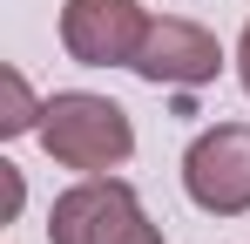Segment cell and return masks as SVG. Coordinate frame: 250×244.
I'll return each instance as SVG.
<instances>
[{
	"mask_svg": "<svg viewBox=\"0 0 250 244\" xmlns=\"http://www.w3.org/2000/svg\"><path fill=\"white\" fill-rule=\"evenodd\" d=\"M41 116H47V102L27 88L21 68H7L0 75V136H27V129H41Z\"/></svg>",
	"mask_w": 250,
	"mask_h": 244,
	"instance_id": "cell-6",
	"label": "cell"
},
{
	"mask_svg": "<svg viewBox=\"0 0 250 244\" xmlns=\"http://www.w3.org/2000/svg\"><path fill=\"white\" fill-rule=\"evenodd\" d=\"M237 81H244V95H250V21H244V41H237Z\"/></svg>",
	"mask_w": 250,
	"mask_h": 244,
	"instance_id": "cell-7",
	"label": "cell"
},
{
	"mask_svg": "<svg viewBox=\"0 0 250 244\" xmlns=\"http://www.w3.org/2000/svg\"><path fill=\"white\" fill-rule=\"evenodd\" d=\"M47 244H163V224H149L122 176H82L47 210Z\"/></svg>",
	"mask_w": 250,
	"mask_h": 244,
	"instance_id": "cell-2",
	"label": "cell"
},
{
	"mask_svg": "<svg viewBox=\"0 0 250 244\" xmlns=\"http://www.w3.org/2000/svg\"><path fill=\"white\" fill-rule=\"evenodd\" d=\"M183 190L209 217H244L250 210V122H209L183 149Z\"/></svg>",
	"mask_w": 250,
	"mask_h": 244,
	"instance_id": "cell-3",
	"label": "cell"
},
{
	"mask_svg": "<svg viewBox=\"0 0 250 244\" xmlns=\"http://www.w3.org/2000/svg\"><path fill=\"white\" fill-rule=\"evenodd\" d=\"M216 68H223L216 34L196 27V21H183V14L149 21V34L135 48V75L156 81V88H203V81H216Z\"/></svg>",
	"mask_w": 250,
	"mask_h": 244,
	"instance_id": "cell-5",
	"label": "cell"
},
{
	"mask_svg": "<svg viewBox=\"0 0 250 244\" xmlns=\"http://www.w3.org/2000/svg\"><path fill=\"white\" fill-rule=\"evenodd\" d=\"M41 143L61 170H82V176H108L135 156V122H128L122 102L95 95V88H61L47 95L41 116Z\"/></svg>",
	"mask_w": 250,
	"mask_h": 244,
	"instance_id": "cell-1",
	"label": "cell"
},
{
	"mask_svg": "<svg viewBox=\"0 0 250 244\" xmlns=\"http://www.w3.org/2000/svg\"><path fill=\"white\" fill-rule=\"evenodd\" d=\"M149 21L156 14H142L135 0H68L61 7V48L82 68H135Z\"/></svg>",
	"mask_w": 250,
	"mask_h": 244,
	"instance_id": "cell-4",
	"label": "cell"
}]
</instances>
